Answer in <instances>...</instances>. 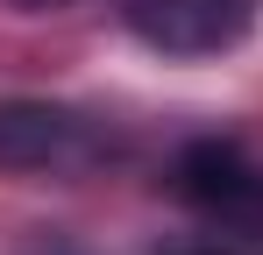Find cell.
Returning <instances> with one entry per match:
<instances>
[{"instance_id": "cell-1", "label": "cell", "mask_w": 263, "mask_h": 255, "mask_svg": "<svg viewBox=\"0 0 263 255\" xmlns=\"http://www.w3.org/2000/svg\"><path fill=\"white\" fill-rule=\"evenodd\" d=\"M171 184H178V199L199 213L214 234H228V241H263V163L242 142H228V135L185 142L178 163H171Z\"/></svg>"}, {"instance_id": "cell-2", "label": "cell", "mask_w": 263, "mask_h": 255, "mask_svg": "<svg viewBox=\"0 0 263 255\" xmlns=\"http://www.w3.org/2000/svg\"><path fill=\"white\" fill-rule=\"evenodd\" d=\"M121 14L164 57H220L256 29V0H121Z\"/></svg>"}, {"instance_id": "cell-3", "label": "cell", "mask_w": 263, "mask_h": 255, "mask_svg": "<svg viewBox=\"0 0 263 255\" xmlns=\"http://www.w3.org/2000/svg\"><path fill=\"white\" fill-rule=\"evenodd\" d=\"M92 163L86 114H64L43 99H7L0 107V177H50V170Z\"/></svg>"}, {"instance_id": "cell-4", "label": "cell", "mask_w": 263, "mask_h": 255, "mask_svg": "<svg viewBox=\"0 0 263 255\" xmlns=\"http://www.w3.org/2000/svg\"><path fill=\"white\" fill-rule=\"evenodd\" d=\"M36 7H50V0H36Z\"/></svg>"}]
</instances>
